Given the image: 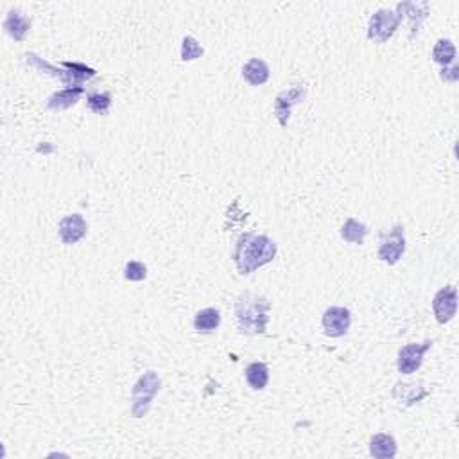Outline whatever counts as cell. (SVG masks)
<instances>
[{"instance_id": "1", "label": "cell", "mask_w": 459, "mask_h": 459, "mask_svg": "<svg viewBox=\"0 0 459 459\" xmlns=\"http://www.w3.org/2000/svg\"><path fill=\"white\" fill-rule=\"evenodd\" d=\"M276 257V244L266 236L244 233L239 237L233 251V262L241 275H251Z\"/></svg>"}, {"instance_id": "2", "label": "cell", "mask_w": 459, "mask_h": 459, "mask_svg": "<svg viewBox=\"0 0 459 459\" xmlns=\"http://www.w3.org/2000/svg\"><path fill=\"white\" fill-rule=\"evenodd\" d=\"M269 303L268 298L255 293H243L236 301V316L239 331L243 334H264L269 323Z\"/></svg>"}, {"instance_id": "3", "label": "cell", "mask_w": 459, "mask_h": 459, "mask_svg": "<svg viewBox=\"0 0 459 459\" xmlns=\"http://www.w3.org/2000/svg\"><path fill=\"white\" fill-rule=\"evenodd\" d=\"M26 61L29 63L31 66H34V69L41 70V72L51 74L52 78H58L59 81H61L63 85L69 86V89H72V86H81L83 83L96 78V74H97L96 70L83 65V63H72V61H63L61 63L63 69H59V66H54L49 61H45V59H41L40 56L33 54V52L26 54Z\"/></svg>"}, {"instance_id": "4", "label": "cell", "mask_w": 459, "mask_h": 459, "mask_svg": "<svg viewBox=\"0 0 459 459\" xmlns=\"http://www.w3.org/2000/svg\"><path fill=\"white\" fill-rule=\"evenodd\" d=\"M160 386H162V380H160L156 371H147L136 380L135 388L131 391V413L135 418H142V416L147 415L151 402L160 391Z\"/></svg>"}, {"instance_id": "5", "label": "cell", "mask_w": 459, "mask_h": 459, "mask_svg": "<svg viewBox=\"0 0 459 459\" xmlns=\"http://www.w3.org/2000/svg\"><path fill=\"white\" fill-rule=\"evenodd\" d=\"M400 26V19L390 9H378L368 22V38L377 44H386Z\"/></svg>"}, {"instance_id": "6", "label": "cell", "mask_w": 459, "mask_h": 459, "mask_svg": "<svg viewBox=\"0 0 459 459\" xmlns=\"http://www.w3.org/2000/svg\"><path fill=\"white\" fill-rule=\"evenodd\" d=\"M405 251V236L404 226L402 224H395L390 232L384 233L380 241V248H378V258L388 264H397L402 258Z\"/></svg>"}, {"instance_id": "7", "label": "cell", "mask_w": 459, "mask_h": 459, "mask_svg": "<svg viewBox=\"0 0 459 459\" xmlns=\"http://www.w3.org/2000/svg\"><path fill=\"white\" fill-rule=\"evenodd\" d=\"M305 97H307V86L301 85V83H296V85H293L291 89L283 90V92H280L278 96H276L275 114L282 128H286L287 122H289L293 106L303 103Z\"/></svg>"}, {"instance_id": "8", "label": "cell", "mask_w": 459, "mask_h": 459, "mask_svg": "<svg viewBox=\"0 0 459 459\" xmlns=\"http://www.w3.org/2000/svg\"><path fill=\"white\" fill-rule=\"evenodd\" d=\"M430 346H433V341L427 339V341L420 343V345H416V343H409V345H405L404 348H400V352H398V359H397L398 371L404 375L415 373V371L422 366L423 355H425V352L430 348Z\"/></svg>"}, {"instance_id": "9", "label": "cell", "mask_w": 459, "mask_h": 459, "mask_svg": "<svg viewBox=\"0 0 459 459\" xmlns=\"http://www.w3.org/2000/svg\"><path fill=\"white\" fill-rule=\"evenodd\" d=\"M433 309L438 323H448L458 311V289L454 286H447L438 291L433 300Z\"/></svg>"}, {"instance_id": "10", "label": "cell", "mask_w": 459, "mask_h": 459, "mask_svg": "<svg viewBox=\"0 0 459 459\" xmlns=\"http://www.w3.org/2000/svg\"><path fill=\"white\" fill-rule=\"evenodd\" d=\"M352 314L346 307H331L323 314V331L328 338H341L350 331Z\"/></svg>"}, {"instance_id": "11", "label": "cell", "mask_w": 459, "mask_h": 459, "mask_svg": "<svg viewBox=\"0 0 459 459\" xmlns=\"http://www.w3.org/2000/svg\"><path fill=\"white\" fill-rule=\"evenodd\" d=\"M59 239L63 241V244H76L86 236V230H89V224H86L85 217L81 213H72V216H66L59 221Z\"/></svg>"}, {"instance_id": "12", "label": "cell", "mask_w": 459, "mask_h": 459, "mask_svg": "<svg viewBox=\"0 0 459 459\" xmlns=\"http://www.w3.org/2000/svg\"><path fill=\"white\" fill-rule=\"evenodd\" d=\"M398 19L408 16L409 19V29H411V40L418 34L420 27H422V22L427 19L429 15V4L427 2H402L398 4Z\"/></svg>"}, {"instance_id": "13", "label": "cell", "mask_w": 459, "mask_h": 459, "mask_svg": "<svg viewBox=\"0 0 459 459\" xmlns=\"http://www.w3.org/2000/svg\"><path fill=\"white\" fill-rule=\"evenodd\" d=\"M4 29L13 40L22 41L31 29V19L20 9H11L4 20Z\"/></svg>"}, {"instance_id": "14", "label": "cell", "mask_w": 459, "mask_h": 459, "mask_svg": "<svg viewBox=\"0 0 459 459\" xmlns=\"http://www.w3.org/2000/svg\"><path fill=\"white\" fill-rule=\"evenodd\" d=\"M83 94H85V89H83V86H72V89L59 90V92L52 94V96L49 97L47 106L56 111L66 110V108L74 106V104L78 103V101L81 99Z\"/></svg>"}, {"instance_id": "15", "label": "cell", "mask_w": 459, "mask_h": 459, "mask_svg": "<svg viewBox=\"0 0 459 459\" xmlns=\"http://www.w3.org/2000/svg\"><path fill=\"white\" fill-rule=\"evenodd\" d=\"M370 454L377 459H388L397 455V441L390 434H375L370 440Z\"/></svg>"}, {"instance_id": "16", "label": "cell", "mask_w": 459, "mask_h": 459, "mask_svg": "<svg viewBox=\"0 0 459 459\" xmlns=\"http://www.w3.org/2000/svg\"><path fill=\"white\" fill-rule=\"evenodd\" d=\"M243 76L251 86H261L264 83H268L269 79V66L268 63L262 59L253 58L243 66Z\"/></svg>"}, {"instance_id": "17", "label": "cell", "mask_w": 459, "mask_h": 459, "mask_svg": "<svg viewBox=\"0 0 459 459\" xmlns=\"http://www.w3.org/2000/svg\"><path fill=\"white\" fill-rule=\"evenodd\" d=\"M427 395H429V391L423 390L422 384H400V382H398L393 390V397L397 398L400 404L405 405L416 404V402H420L422 398H425Z\"/></svg>"}, {"instance_id": "18", "label": "cell", "mask_w": 459, "mask_h": 459, "mask_svg": "<svg viewBox=\"0 0 459 459\" xmlns=\"http://www.w3.org/2000/svg\"><path fill=\"white\" fill-rule=\"evenodd\" d=\"M221 325V313L213 307L199 311L194 316V328L199 334H210V332L217 331Z\"/></svg>"}, {"instance_id": "19", "label": "cell", "mask_w": 459, "mask_h": 459, "mask_svg": "<svg viewBox=\"0 0 459 459\" xmlns=\"http://www.w3.org/2000/svg\"><path fill=\"white\" fill-rule=\"evenodd\" d=\"M368 233H370V230H368L366 224L359 223L353 217L346 219V223L341 228V239L350 244H363Z\"/></svg>"}, {"instance_id": "20", "label": "cell", "mask_w": 459, "mask_h": 459, "mask_svg": "<svg viewBox=\"0 0 459 459\" xmlns=\"http://www.w3.org/2000/svg\"><path fill=\"white\" fill-rule=\"evenodd\" d=\"M246 380L251 390L261 391L268 386L269 382V368L266 363H251L246 368Z\"/></svg>"}, {"instance_id": "21", "label": "cell", "mask_w": 459, "mask_h": 459, "mask_svg": "<svg viewBox=\"0 0 459 459\" xmlns=\"http://www.w3.org/2000/svg\"><path fill=\"white\" fill-rule=\"evenodd\" d=\"M433 59L441 66L452 65L455 59L454 44H452L450 40H445V38L438 40L436 45H434V49H433Z\"/></svg>"}, {"instance_id": "22", "label": "cell", "mask_w": 459, "mask_h": 459, "mask_svg": "<svg viewBox=\"0 0 459 459\" xmlns=\"http://www.w3.org/2000/svg\"><path fill=\"white\" fill-rule=\"evenodd\" d=\"M89 108L97 115H106L111 106V94L110 92H96L86 97Z\"/></svg>"}, {"instance_id": "23", "label": "cell", "mask_w": 459, "mask_h": 459, "mask_svg": "<svg viewBox=\"0 0 459 459\" xmlns=\"http://www.w3.org/2000/svg\"><path fill=\"white\" fill-rule=\"evenodd\" d=\"M203 47L199 45V41L192 36H185L183 44H181V59L183 61H194V59L201 58Z\"/></svg>"}, {"instance_id": "24", "label": "cell", "mask_w": 459, "mask_h": 459, "mask_svg": "<svg viewBox=\"0 0 459 459\" xmlns=\"http://www.w3.org/2000/svg\"><path fill=\"white\" fill-rule=\"evenodd\" d=\"M124 276L129 280V282H142V280H146L147 276L146 264H142V262L138 261L128 262L124 268Z\"/></svg>"}, {"instance_id": "25", "label": "cell", "mask_w": 459, "mask_h": 459, "mask_svg": "<svg viewBox=\"0 0 459 459\" xmlns=\"http://www.w3.org/2000/svg\"><path fill=\"white\" fill-rule=\"evenodd\" d=\"M459 78V69L458 65H452V66H443V70H441V79L443 81H448V83H455Z\"/></svg>"}]
</instances>
